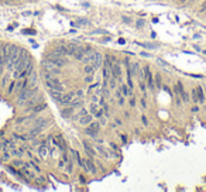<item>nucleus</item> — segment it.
<instances>
[{"instance_id": "obj_1", "label": "nucleus", "mask_w": 206, "mask_h": 192, "mask_svg": "<svg viewBox=\"0 0 206 192\" xmlns=\"http://www.w3.org/2000/svg\"><path fill=\"white\" fill-rule=\"evenodd\" d=\"M143 72H144V81H145V84H147V88H148V90L153 93V92H155V89H157V86H155V84H154V75H153V72H151V69L148 66H144V68H143Z\"/></svg>"}, {"instance_id": "obj_2", "label": "nucleus", "mask_w": 206, "mask_h": 192, "mask_svg": "<svg viewBox=\"0 0 206 192\" xmlns=\"http://www.w3.org/2000/svg\"><path fill=\"white\" fill-rule=\"evenodd\" d=\"M99 131H100V123H99V120H93L92 123H89V124L86 126L85 134L92 137V139H96L98 134H99Z\"/></svg>"}, {"instance_id": "obj_3", "label": "nucleus", "mask_w": 206, "mask_h": 192, "mask_svg": "<svg viewBox=\"0 0 206 192\" xmlns=\"http://www.w3.org/2000/svg\"><path fill=\"white\" fill-rule=\"evenodd\" d=\"M34 96V88H30V86H26L19 92V96H17V103H26L27 100Z\"/></svg>"}, {"instance_id": "obj_4", "label": "nucleus", "mask_w": 206, "mask_h": 192, "mask_svg": "<svg viewBox=\"0 0 206 192\" xmlns=\"http://www.w3.org/2000/svg\"><path fill=\"white\" fill-rule=\"evenodd\" d=\"M74 99H75V93H74V92H69V93H61L59 96L54 98V100H55L58 105H61V106H66V105H69Z\"/></svg>"}, {"instance_id": "obj_5", "label": "nucleus", "mask_w": 206, "mask_h": 192, "mask_svg": "<svg viewBox=\"0 0 206 192\" xmlns=\"http://www.w3.org/2000/svg\"><path fill=\"white\" fill-rule=\"evenodd\" d=\"M122 74H123V71H122V65H120V61H117V59H114V62H113V65H112V76H114L117 81H120L122 82Z\"/></svg>"}, {"instance_id": "obj_6", "label": "nucleus", "mask_w": 206, "mask_h": 192, "mask_svg": "<svg viewBox=\"0 0 206 192\" xmlns=\"http://www.w3.org/2000/svg\"><path fill=\"white\" fill-rule=\"evenodd\" d=\"M85 171L89 174H96L98 172V168H96V164H95V161L92 160V157L85 160Z\"/></svg>"}, {"instance_id": "obj_7", "label": "nucleus", "mask_w": 206, "mask_h": 192, "mask_svg": "<svg viewBox=\"0 0 206 192\" xmlns=\"http://www.w3.org/2000/svg\"><path fill=\"white\" fill-rule=\"evenodd\" d=\"M93 120H95L93 114H92V113H88V114H83V116H80L78 124H79V126H82V127H86L88 124H89V123L93 122Z\"/></svg>"}, {"instance_id": "obj_8", "label": "nucleus", "mask_w": 206, "mask_h": 192, "mask_svg": "<svg viewBox=\"0 0 206 192\" xmlns=\"http://www.w3.org/2000/svg\"><path fill=\"white\" fill-rule=\"evenodd\" d=\"M102 64H103V55L99 51H93V62H92V65L98 69V68L102 66Z\"/></svg>"}, {"instance_id": "obj_9", "label": "nucleus", "mask_w": 206, "mask_h": 192, "mask_svg": "<svg viewBox=\"0 0 206 192\" xmlns=\"http://www.w3.org/2000/svg\"><path fill=\"white\" fill-rule=\"evenodd\" d=\"M74 113H75V108L72 106H65L64 109H61V116L64 119H72Z\"/></svg>"}, {"instance_id": "obj_10", "label": "nucleus", "mask_w": 206, "mask_h": 192, "mask_svg": "<svg viewBox=\"0 0 206 192\" xmlns=\"http://www.w3.org/2000/svg\"><path fill=\"white\" fill-rule=\"evenodd\" d=\"M82 145H83L85 153L89 155V157H95V155H96V151H95V148L89 144V141L88 140H82Z\"/></svg>"}, {"instance_id": "obj_11", "label": "nucleus", "mask_w": 206, "mask_h": 192, "mask_svg": "<svg viewBox=\"0 0 206 192\" xmlns=\"http://www.w3.org/2000/svg\"><path fill=\"white\" fill-rule=\"evenodd\" d=\"M10 153H11L13 158H23L24 154H26L24 148H13V150H10Z\"/></svg>"}, {"instance_id": "obj_12", "label": "nucleus", "mask_w": 206, "mask_h": 192, "mask_svg": "<svg viewBox=\"0 0 206 192\" xmlns=\"http://www.w3.org/2000/svg\"><path fill=\"white\" fill-rule=\"evenodd\" d=\"M120 92H122L123 96H126V98H130L131 95H134V93H133V89H130V88H129L126 84H122V85H120Z\"/></svg>"}, {"instance_id": "obj_13", "label": "nucleus", "mask_w": 206, "mask_h": 192, "mask_svg": "<svg viewBox=\"0 0 206 192\" xmlns=\"http://www.w3.org/2000/svg\"><path fill=\"white\" fill-rule=\"evenodd\" d=\"M114 98H116L119 106H124V105H126V96H123V93L120 90H117L116 93H114Z\"/></svg>"}, {"instance_id": "obj_14", "label": "nucleus", "mask_w": 206, "mask_h": 192, "mask_svg": "<svg viewBox=\"0 0 206 192\" xmlns=\"http://www.w3.org/2000/svg\"><path fill=\"white\" fill-rule=\"evenodd\" d=\"M196 92H198V99H199V105H203L205 103V89L202 86H198Z\"/></svg>"}, {"instance_id": "obj_15", "label": "nucleus", "mask_w": 206, "mask_h": 192, "mask_svg": "<svg viewBox=\"0 0 206 192\" xmlns=\"http://www.w3.org/2000/svg\"><path fill=\"white\" fill-rule=\"evenodd\" d=\"M45 109H47V105H45V103H42V102H40L38 105H35V106L33 108V113H34V114H37V113L44 112Z\"/></svg>"}, {"instance_id": "obj_16", "label": "nucleus", "mask_w": 206, "mask_h": 192, "mask_svg": "<svg viewBox=\"0 0 206 192\" xmlns=\"http://www.w3.org/2000/svg\"><path fill=\"white\" fill-rule=\"evenodd\" d=\"M138 89L141 90L143 96H145V98H147V90H148V88H147V84H145L144 79H140V82H138Z\"/></svg>"}, {"instance_id": "obj_17", "label": "nucleus", "mask_w": 206, "mask_h": 192, "mask_svg": "<svg viewBox=\"0 0 206 192\" xmlns=\"http://www.w3.org/2000/svg\"><path fill=\"white\" fill-rule=\"evenodd\" d=\"M183 90H185V88H183V85L181 84V82H177V84L174 85V93H175V95H178V96H179Z\"/></svg>"}, {"instance_id": "obj_18", "label": "nucleus", "mask_w": 206, "mask_h": 192, "mask_svg": "<svg viewBox=\"0 0 206 192\" xmlns=\"http://www.w3.org/2000/svg\"><path fill=\"white\" fill-rule=\"evenodd\" d=\"M126 82H127V86L130 88V89H134V81H133V75L131 74H129V72H126Z\"/></svg>"}, {"instance_id": "obj_19", "label": "nucleus", "mask_w": 206, "mask_h": 192, "mask_svg": "<svg viewBox=\"0 0 206 192\" xmlns=\"http://www.w3.org/2000/svg\"><path fill=\"white\" fill-rule=\"evenodd\" d=\"M95 71H96V68H95L92 64H85L83 66V72L88 75V74H95Z\"/></svg>"}, {"instance_id": "obj_20", "label": "nucleus", "mask_w": 206, "mask_h": 192, "mask_svg": "<svg viewBox=\"0 0 206 192\" xmlns=\"http://www.w3.org/2000/svg\"><path fill=\"white\" fill-rule=\"evenodd\" d=\"M16 84H17V79H11L7 85V93H13L14 92V88H16Z\"/></svg>"}, {"instance_id": "obj_21", "label": "nucleus", "mask_w": 206, "mask_h": 192, "mask_svg": "<svg viewBox=\"0 0 206 192\" xmlns=\"http://www.w3.org/2000/svg\"><path fill=\"white\" fill-rule=\"evenodd\" d=\"M11 164H13V167H16V168H21L24 164V161L21 158H14L13 161H11Z\"/></svg>"}, {"instance_id": "obj_22", "label": "nucleus", "mask_w": 206, "mask_h": 192, "mask_svg": "<svg viewBox=\"0 0 206 192\" xmlns=\"http://www.w3.org/2000/svg\"><path fill=\"white\" fill-rule=\"evenodd\" d=\"M191 100H193V103H198L199 105V99H198V92H196V88L195 89H192L191 90Z\"/></svg>"}, {"instance_id": "obj_23", "label": "nucleus", "mask_w": 206, "mask_h": 192, "mask_svg": "<svg viewBox=\"0 0 206 192\" xmlns=\"http://www.w3.org/2000/svg\"><path fill=\"white\" fill-rule=\"evenodd\" d=\"M179 98L182 99V102H183V103H189V102H191V95H188L186 92H185V90H183L182 93L179 95Z\"/></svg>"}, {"instance_id": "obj_24", "label": "nucleus", "mask_w": 206, "mask_h": 192, "mask_svg": "<svg viewBox=\"0 0 206 192\" xmlns=\"http://www.w3.org/2000/svg\"><path fill=\"white\" fill-rule=\"evenodd\" d=\"M10 82V74H6L3 78H2V88H6Z\"/></svg>"}, {"instance_id": "obj_25", "label": "nucleus", "mask_w": 206, "mask_h": 192, "mask_svg": "<svg viewBox=\"0 0 206 192\" xmlns=\"http://www.w3.org/2000/svg\"><path fill=\"white\" fill-rule=\"evenodd\" d=\"M154 84L157 88H161L162 86V79H161V76H159V74H157V75L154 76Z\"/></svg>"}, {"instance_id": "obj_26", "label": "nucleus", "mask_w": 206, "mask_h": 192, "mask_svg": "<svg viewBox=\"0 0 206 192\" xmlns=\"http://www.w3.org/2000/svg\"><path fill=\"white\" fill-rule=\"evenodd\" d=\"M138 102H140V106L143 110H145V109L148 108V106H147V99H145V96H141V98L138 99Z\"/></svg>"}, {"instance_id": "obj_27", "label": "nucleus", "mask_w": 206, "mask_h": 192, "mask_svg": "<svg viewBox=\"0 0 206 192\" xmlns=\"http://www.w3.org/2000/svg\"><path fill=\"white\" fill-rule=\"evenodd\" d=\"M93 78H95V74H88V75L85 76V84H88V85H90L92 82H93Z\"/></svg>"}, {"instance_id": "obj_28", "label": "nucleus", "mask_w": 206, "mask_h": 192, "mask_svg": "<svg viewBox=\"0 0 206 192\" xmlns=\"http://www.w3.org/2000/svg\"><path fill=\"white\" fill-rule=\"evenodd\" d=\"M136 105H137L136 96H134V95H131L130 98H129V106H130V108H134V106H136Z\"/></svg>"}, {"instance_id": "obj_29", "label": "nucleus", "mask_w": 206, "mask_h": 192, "mask_svg": "<svg viewBox=\"0 0 206 192\" xmlns=\"http://www.w3.org/2000/svg\"><path fill=\"white\" fill-rule=\"evenodd\" d=\"M140 120H141V123H143V126H148V124H150V122H148V117L145 116V114H141L140 116Z\"/></svg>"}, {"instance_id": "obj_30", "label": "nucleus", "mask_w": 206, "mask_h": 192, "mask_svg": "<svg viewBox=\"0 0 206 192\" xmlns=\"http://www.w3.org/2000/svg\"><path fill=\"white\" fill-rule=\"evenodd\" d=\"M98 120H99V123H100V126H102V124H103V126H106V124H108V119H106V116H105V114L99 117Z\"/></svg>"}, {"instance_id": "obj_31", "label": "nucleus", "mask_w": 206, "mask_h": 192, "mask_svg": "<svg viewBox=\"0 0 206 192\" xmlns=\"http://www.w3.org/2000/svg\"><path fill=\"white\" fill-rule=\"evenodd\" d=\"M199 109H201V108H199V105H198V103H193V106L191 108V112H192V113H198V112H199Z\"/></svg>"}, {"instance_id": "obj_32", "label": "nucleus", "mask_w": 206, "mask_h": 192, "mask_svg": "<svg viewBox=\"0 0 206 192\" xmlns=\"http://www.w3.org/2000/svg\"><path fill=\"white\" fill-rule=\"evenodd\" d=\"M114 123H116V126H122L123 124V120L120 117H114Z\"/></svg>"}, {"instance_id": "obj_33", "label": "nucleus", "mask_w": 206, "mask_h": 192, "mask_svg": "<svg viewBox=\"0 0 206 192\" xmlns=\"http://www.w3.org/2000/svg\"><path fill=\"white\" fill-rule=\"evenodd\" d=\"M75 98H79V99H83V90H78L75 93Z\"/></svg>"}, {"instance_id": "obj_34", "label": "nucleus", "mask_w": 206, "mask_h": 192, "mask_svg": "<svg viewBox=\"0 0 206 192\" xmlns=\"http://www.w3.org/2000/svg\"><path fill=\"white\" fill-rule=\"evenodd\" d=\"M144 24H145L144 20H138V21H137V27H140V28H141V26H144Z\"/></svg>"}, {"instance_id": "obj_35", "label": "nucleus", "mask_w": 206, "mask_h": 192, "mask_svg": "<svg viewBox=\"0 0 206 192\" xmlns=\"http://www.w3.org/2000/svg\"><path fill=\"white\" fill-rule=\"evenodd\" d=\"M120 139H122L123 141H126L127 140V136H123V134H122V136H120Z\"/></svg>"}, {"instance_id": "obj_36", "label": "nucleus", "mask_w": 206, "mask_h": 192, "mask_svg": "<svg viewBox=\"0 0 206 192\" xmlns=\"http://www.w3.org/2000/svg\"><path fill=\"white\" fill-rule=\"evenodd\" d=\"M124 117H130V112H124Z\"/></svg>"}, {"instance_id": "obj_37", "label": "nucleus", "mask_w": 206, "mask_h": 192, "mask_svg": "<svg viewBox=\"0 0 206 192\" xmlns=\"http://www.w3.org/2000/svg\"><path fill=\"white\" fill-rule=\"evenodd\" d=\"M179 2H181V3H185V2H186V0H179Z\"/></svg>"}]
</instances>
